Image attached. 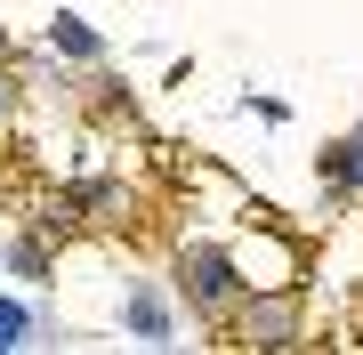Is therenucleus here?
I'll use <instances>...</instances> for the list:
<instances>
[{"instance_id":"20e7f679","label":"nucleus","mask_w":363,"mask_h":355,"mask_svg":"<svg viewBox=\"0 0 363 355\" xmlns=\"http://www.w3.org/2000/svg\"><path fill=\"white\" fill-rule=\"evenodd\" d=\"M33 331H40L33 299H9V291H0V355H9V347H33Z\"/></svg>"},{"instance_id":"f257e3e1","label":"nucleus","mask_w":363,"mask_h":355,"mask_svg":"<svg viewBox=\"0 0 363 355\" xmlns=\"http://www.w3.org/2000/svg\"><path fill=\"white\" fill-rule=\"evenodd\" d=\"M234 291H242V266H234L226 250H210V242H186L178 250V299L186 307L218 315V307H234Z\"/></svg>"},{"instance_id":"0eeeda50","label":"nucleus","mask_w":363,"mask_h":355,"mask_svg":"<svg viewBox=\"0 0 363 355\" xmlns=\"http://www.w3.org/2000/svg\"><path fill=\"white\" fill-rule=\"evenodd\" d=\"M0 121H9V81H0Z\"/></svg>"},{"instance_id":"f03ea898","label":"nucleus","mask_w":363,"mask_h":355,"mask_svg":"<svg viewBox=\"0 0 363 355\" xmlns=\"http://www.w3.org/2000/svg\"><path fill=\"white\" fill-rule=\"evenodd\" d=\"M121 331H130L138 347H178V315H169V291H162V283H138L130 299H121Z\"/></svg>"},{"instance_id":"423d86ee","label":"nucleus","mask_w":363,"mask_h":355,"mask_svg":"<svg viewBox=\"0 0 363 355\" xmlns=\"http://www.w3.org/2000/svg\"><path fill=\"white\" fill-rule=\"evenodd\" d=\"M49 40H57L65 57H97V33L81 25V16H57V25H49Z\"/></svg>"},{"instance_id":"39448f33","label":"nucleus","mask_w":363,"mask_h":355,"mask_svg":"<svg viewBox=\"0 0 363 355\" xmlns=\"http://www.w3.org/2000/svg\"><path fill=\"white\" fill-rule=\"evenodd\" d=\"M323 178L339 186V194H363V130H355V137H347V145H339V154L323 162Z\"/></svg>"},{"instance_id":"7ed1b4c3","label":"nucleus","mask_w":363,"mask_h":355,"mask_svg":"<svg viewBox=\"0 0 363 355\" xmlns=\"http://www.w3.org/2000/svg\"><path fill=\"white\" fill-rule=\"evenodd\" d=\"M291 331H298V307L291 299H259V315H250V339H259V347H291Z\"/></svg>"}]
</instances>
